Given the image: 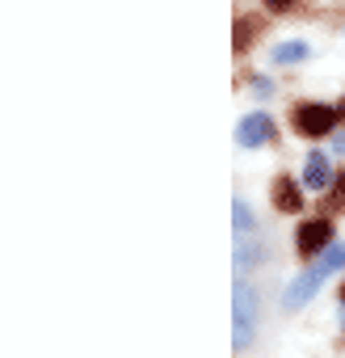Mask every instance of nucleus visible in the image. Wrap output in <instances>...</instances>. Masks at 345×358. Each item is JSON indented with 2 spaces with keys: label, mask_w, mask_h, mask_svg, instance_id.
Returning <instances> with one entry per match:
<instances>
[{
  "label": "nucleus",
  "mask_w": 345,
  "mask_h": 358,
  "mask_svg": "<svg viewBox=\"0 0 345 358\" xmlns=\"http://www.w3.org/2000/svg\"><path fill=\"white\" fill-rule=\"evenodd\" d=\"M337 270H345V245H332V249H324L320 257H316V266H307L299 278H291L286 282V291H282V308L286 312H299L320 287H324V278H332Z\"/></svg>",
  "instance_id": "1"
},
{
  "label": "nucleus",
  "mask_w": 345,
  "mask_h": 358,
  "mask_svg": "<svg viewBox=\"0 0 345 358\" xmlns=\"http://www.w3.org/2000/svg\"><path fill=\"white\" fill-rule=\"evenodd\" d=\"M253 333H257V291L240 278L232 287V345L236 350L253 345Z\"/></svg>",
  "instance_id": "2"
},
{
  "label": "nucleus",
  "mask_w": 345,
  "mask_h": 358,
  "mask_svg": "<svg viewBox=\"0 0 345 358\" xmlns=\"http://www.w3.org/2000/svg\"><path fill=\"white\" fill-rule=\"evenodd\" d=\"M291 122H295L299 135L316 139V135H328V131L337 127V110H332V106H320V101H303V106H295Z\"/></svg>",
  "instance_id": "3"
},
{
  "label": "nucleus",
  "mask_w": 345,
  "mask_h": 358,
  "mask_svg": "<svg viewBox=\"0 0 345 358\" xmlns=\"http://www.w3.org/2000/svg\"><path fill=\"white\" fill-rule=\"evenodd\" d=\"M295 249H299V257H320L324 249H332V224H328V220H307V224H299Z\"/></svg>",
  "instance_id": "4"
},
{
  "label": "nucleus",
  "mask_w": 345,
  "mask_h": 358,
  "mask_svg": "<svg viewBox=\"0 0 345 358\" xmlns=\"http://www.w3.org/2000/svg\"><path fill=\"white\" fill-rule=\"evenodd\" d=\"M270 139H274L270 114H244V118L236 122V143H240V148H261V143H270Z\"/></svg>",
  "instance_id": "5"
},
{
  "label": "nucleus",
  "mask_w": 345,
  "mask_h": 358,
  "mask_svg": "<svg viewBox=\"0 0 345 358\" xmlns=\"http://www.w3.org/2000/svg\"><path fill=\"white\" fill-rule=\"evenodd\" d=\"M303 186H307L311 194H320V190L332 186V164H328L324 152H311V156L303 160Z\"/></svg>",
  "instance_id": "6"
},
{
  "label": "nucleus",
  "mask_w": 345,
  "mask_h": 358,
  "mask_svg": "<svg viewBox=\"0 0 345 358\" xmlns=\"http://www.w3.org/2000/svg\"><path fill=\"white\" fill-rule=\"evenodd\" d=\"M274 207L286 211V215H299V211H303V190H299V182L278 177V182H274Z\"/></svg>",
  "instance_id": "7"
},
{
  "label": "nucleus",
  "mask_w": 345,
  "mask_h": 358,
  "mask_svg": "<svg viewBox=\"0 0 345 358\" xmlns=\"http://www.w3.org/2000/svg\"><path fill=\"white\" fill-rule=\"evenodd\" d=\"M261 262H265V245L257 241V232L253 236H236V270H253Z\"/></svg>",
  "instance_id": "8"
},
{
  "label": "nucleus",
  "mask_w": 345,
  "mask_h": 358,
  "mask_svg": "<svg viewBox=\"0 0 345 358\" xmlns=\"http://www.w3.org/2000/svg\"><path fill=\"white\" fill-rule=\"evenodd\" d=\"M303 59H311V47H307V43H299V38H291V43H278V47H274V64H303Z\"/></svg>",
  "instance_id": "9"
},
{
  "label": "nucleus",
  "mask_w": 345,
  "mask_h": 358,
  "mask_svg": "<svg viewBox=\"0 0 345 358\" xmlns=\"http://www.w3.org/2000/svg\"><path fill=\"white\" fill-rule=\"evenodd\" d=\"M257 30H261V22H257V17H236V34H232L236 55H240L244 47H253V43H257Z\"/></svg>",
  "instance_id": "10"
},
{
  "label": "nucleus",
  "mask_w": 345,
  "mask_h": 358,
  "mask_svg": "<svg viewBox=\"0 0 345 358\" xmlns=\"http://www.w3.org/2000/svg\"><path fill=\"white\" fill-rule=\"evenodd\" d=\"M232 220H236V236H253L257 232V215H253V207L244 199L232 203Z\"/></svg>",
  "instance_id": "11"
},
{
  "label": "nucleus",
  "mask_w": 345,
  "mask_h": 358,
  "mask_svg": "<svg viewBox=\"0 0 345 358\" xmlns=\"http://www.w3.org/2000/svg\"><path fill=\"white\" fill-rule=\"evenodd\" d=\"M328 207H332V211H341V207H345V173H337V177H332V199H328Z\"/></svg>",
  "instance_id": "12"
},
{
  "label": "nucleus",
  "mask_w": 345,
  "mask_h": 358,
  "mask_svg": "<svg viewBox=\"0 0 345 358\" xmlns=\"http://www.w3.org/2000/svg\"><path fill=\"white\" fill-rule=\"evenodd\" d=\"M295 5H299V0H265V9H270V13H291Z\"/></svg>",
  "instance_id": "13"
},
{
  "label": "nucleus",
  "mask_w": 345,
  "mask_h": 358,
  "mask_svg": "<svg viewBox=\"0 0 345 358\" xmlns=\"http://www.w3.org/2000/svg\"><path fill=\"white\" fill-rule=\"evenodd\" d=\"M253 89H257V97H270V80H261V76H257V80H253Z\"/></svg>",
  "instance_id": "14"
},
{
  "label": "nucleus",
  "mask_w": 345,
  "mask_h": 358,
  "mask_svg": "<svg viewBox=\"0 0 345 358\" xmlns=\"http://www.w3.org/2000/svg\"><path fill=\"white\" fill-rule=\"evenodd\" d=\"M332 152H337V156H345V135H337V139H332Z\"/></svg>",
  "instance_id": "15"
},
{
  "label": "nucleus",
  "mask_w": 345,
  "mask_h": 358,
  "mask_svg": "<svg viewBox=\"0 0 345 358\" xmlns=\"http://www.w3.org/2000/svg\"><path fill=\"white\" fill-rule=\"evenodd\" d=\"M337 118H341V122H345V97H341V106H337Z\"/></svg>",
  "instance_id": "16"
},
{
  "label": "nucleus",
  "mask_w": 345,
  "mask_h": 358,
  "mask_svg": "<svg viewBox=\"0 0 345 358\" xmlns=\"http://www.w3.org/2000/svg\"><path fill=\"white\" fill-rule=\"evenodd\" d=\"M341 324H345V303H341Z\"/></svg>",
  "instance_id": "17"
},
{
  "label": "nucleus",
  "mask_w": 345,
  "mask_h": 358,
  "mask_svg": "<svg viewBox=\"0 0 345 358\" xmlns=\"http://www.w3.org/2000/svg\"><path fill=\"white\" fill-rule=\"evenodd\" d=\"M341 303H345V287H341Z\"/></svg>",
  "instance_id": "18"
}]
</instances>
